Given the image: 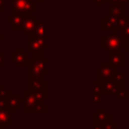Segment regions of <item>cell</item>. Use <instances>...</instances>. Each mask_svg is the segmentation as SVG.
I'll use <instances>...</instances> for the list:
<instances>
[{"label":"cell","mask_w":129,"mask_h":129,"mask_svg":"<svg viewBox=\"0 0 129 129\" xmlns=\"http://www.w3.org/2000/svg\"><path fill=\"white\" fill-rule=\"evenodd\" d=\"M94 2L97 4V6L99 8H101L103 6V4H104V0H94Z\"/></svg>","instance_id":"31"},{"label":"cell","mask_w":129,"mask_h":129,"mask_svg":"<svg viewBox=\"0 0 129 129\" xmlns=\"http://www.w3.org/2000/svg\"><path fill=\"white\" fill-rule=\"evenodd\" d=\"M33 34L36 35V36H38V37H41V38H45L46 39V37H47L46 26H45V24L42 21H40V20L37 21V24H36V27H35V30H34Z\"/></svg>","instance_id":"18"},{"label":"cell","mask_w":129,"mask_h":129,"mask_svg":"<svg viewBox=\"0 0 129 129\" xmlns=\"http://www.w3.org/2000/svg\"><path fill=\"white\" fill-rule=\"evenodd\" d=\"M46 100V95L32 92L30 90H25L23 92L22 98V105H23V112L25 114H32L34 106L39 102H44Z\"/></svg>","instance_id":"4"},{"label":"cell","mask_w":129,"mask_h":129,"mask_svg":"<svg viewBox=\"0 0 129 129\" xmlns=\"http://www.w3.org/2000/svg\"><path fill=\"white\" fill-rule=\"evenodd\" d=\"M2 20V12H0V21Z\"/></svg>","instance_id":"36"},{"label":"cell","mask_w":129,"mask_h":129,"mask_svg":"<svg viewBox=\"0 0 129 129\" xmlns=\"http://www.w3.org/2000/svg\"><path fill=\"white\" fill-rule=\"evenodd\" d=\"M46 111H47V106H46L45 102H39L34 106L32 114H38V113L44 114V113H46Z\"/></svg>","instance_id":"20"},{"label":"cell","mask_w":129,"mask_h":129,"mask_svg":"<svg viewBox=\"0 0 129 129\" xmlns=\"http://www.w3.org/2000/svg\"><path fill=\"white\" fill-rule=\"evenodd\" d=\"M114 96L117 100H129V90L126 88H121L114 94Z\"/></svg>","instance_id":"19"},{"label":"cell","mask_w":129,"mask_h":129,"mask_svg":"<svg viewBox=\"0 0 129 129\" xmlns=\"http://www.w3.org/2000/svg\"><path fill=\"white\" fill-rule=\"evenodd\" d=\"M11 91L7 89L4 85H0V99L2 100H7L8 97L11 95Z\"/></svg>","instance_id":"22"},{"label":"cell","mask_w":129,"mask_h":129,"mask_svg":"<svg viewBox=\"0 0 129 129\" xmlns=\"http://www.w3.org/2000/svg\"><path fill=\"white\" fill-rule=\"evenodd\" d=\"M118 19L119 16L114 14H106L102 17V29L103 31L111 30V33H117L118 31Z\"/></svg>","instance_id":"8"},{"label":"cell","mask_w":129,"mask_h":129,"mask_svg":"<svg viewBox=\"0 0 129 129\" xmlns=\"http://www.w3.org/2000/svg\"><path fill=\"white\" fill-rule=\"evenodd\" d=\"M126 39L118 35L117 33H111L109 35H102V47L106 50V53L119 52L124 47Z\"/></svg>","instance_id":"3"},{"label":"cell","mask_w":129,"mask_h":129,"mask_svg":"<svg viewBox=\"0 0 129 129\" xmlns=\"http://www.w3.org/2000/svg\"><path fill=\"white\" fill-rule=\"evenodd\" d=\"M28 77H46L47 76V59L42 53H33L28 62Z\"/></svg>","instance_id":"1"},{"label":"cell","mask_w":129,"mask_h":129,"mask_svg":"<svg viewBox=\"0 0 129 129\" xmlns=\"http://www.w3.org/2000/svg\"><path fill=\"white\" fill-rule=\"evenodd\" d=\"M6 10V0H0V12H5Z\"/></svg>","instance_id":"28"},{"label":"cell","mask_w":129,"mask_h":129,"mask_svg":"<svg viewBox=\"0 0 129 129\" xmlns=\"http://www.w3.org/2000/svg\"><path fill=\"white\" fill-rule=\"evenodd\" d=\"M111 117H112L111 113H109L106 108H99L97 110V112L94 113V115H93L94 123H100V124H103L107 121L112 120Z\"/></svg>","instance_id":"15"},{"label":"cell","mask_w":129,"mask_h":129,"mask_svg":"<svg viewBox=\"0 0 129 129\" xmlns=\"http://www.w3.org/2000/svg\"><path fill=\"white\" fill-rule=\"evenodd\" d=\"M0 129H6V127H5V126H3V125H1V124H0Z\"/></svg>","instance_id":"35"},{"label":"cell","mask_w":129,"mask_h":129,"mask_svg":"<svg viewBox=\"0 0 129 129\" xmlns=\"http://www.w3.org/2000/svg\"><path fill=\"white\" fill-rule=\"evenodd\" d=\"M37 21H38V17L35 15L25 16L24 20H23V24L21 26V31L23 32V34H25V35L33 34L36 24H37Z\"/></svg>","instance_id":"12"},{"label":"cell","mask_w":129,"mask_h":129,"mask_svg":"<svg viewBox=\"0 0 129 129\" xmlns=\"http://www.w3.org/2000/svg\"><path fill=\"white\" fill-rule=\"evenodd\" d=\"M123 48H124V53H129V39H126Z\"/></svg>","instance_id":"29"},{"label":"cell","mask_w":129,"mask_h":129,"mask_svg":"<svg viewBox=\"0 0 129 129\" xmlns=\"http://www.w3.org/2000/svg\"><path fill=\"white\" fill-rule=\"evenodd\" d=\"M102 125H103V128L104 129H116V123L113 122L112 120L107 121V122L103 123Z\"/></svg>","instance_id":"26"},{"label":"cell","mask_w":129,"mask_h":129,"mask_svg":"<svg viewBox=\"0 0 129 129\" xmlns=\"http://www.w3.org/2000/svg\"><path fill=\"white\" fill-rule=\"evenodd\" d=\"M28 90L46 95V81H44L42 77H28Z\"/></svg>","instance_id":"7"},{"label":"cell","mask_w":129,"mask_h":129,"mask_svg":"<svg viewBox=\"0 0 129 129\" xmlns=\"http://www.w3.org/2000/svg\"><path fill=\"white\" fill-rule=\"evenodd\" d=\"M1 71H2V69H0V72H1Z\"/></svg>","instance_id":"38"},{"label":"cell","mask_w":129,"mask_h":129,"mask_svg":"<svg viewBox=\"0 0 129 129\" xmlns=\"http://www.w3.org/2000/svg\"><path fill=\"white\" fill-rule=\"evenodd\" d=\"M30 60V55L25 52L23 48H15L13 52L10 53V61L15 68H27Z\"/></svg>","instance_id":"5"},{"label":"cell","mask_w":129,"mask_h":129,"mask_svg":"<svg viewBox=\"0 0 129 129\" xmlns=\"http://www.w3.org/2000/svg\"><path fill=\"white\" fill-rule=\"evenodd\" d=\"M6 67V54L0 49V69Z\"/></svg>","instance_id":"27"},{"label":"cell","mask_w":129,"mask_h":129,"mask_svg":"<svg viewBox=\"0 0 129 129\" xmlns=\"http://www.w3.org/2000/svg\"><path fill=\"white\" fill-rule=\"evenodd\" d=\"M1 30H2V26L0 25V44L2 43V41H3L4 39H6V35H5V34L3 35V34L1 33Z\"/></svg>","instance_id":"32"},{"label":"cell","mask_w":129,"mask_h":129,"mask_svg":"<svg viewBox=\"0 0 129 129\" xmlns=\"http://www.w3.org/2000/svg\"><path fill=\"white\" fill-rule=\"evenodd\" d=\"M106 61L114 67L115 69L117 68H124L125 67V53L124 52H111L107 53V59Z\"/></svg>","instance_id":"11"},{"label":"cell","mask_w":129,"mask_h":129,"mask_svg":"<svg viewBox=\"0 0 129 129\" xmlns=\"http://www.w3.org/2000/svg\"><path fill=\"white\" fill-rule=\"evenodd\" d=\"M47 47L46 39L38 37L34 34L28 35V53H42V51Z\"/></svg>","instance_id":"6"},{"label":"cell","mask_w":129,"mask_h":129,"mask_svg":"<svg viewBox=\"0 0 129 129\" xmlns=\"http://www.w3.org/2000/svg\"><path fill=\"white\" fill-rule=\"evenodd\" d=\"M92 129H104L103 125L100 123H93V128Z\"/></svg>","instance_id":"30"},{"label":"cell","mask_w":129,"mask_h":129,"mask_svg":"<svg viewBox=\"0 0 129 129\" xmlns=\"http://www.w3.org/2000/svg\"><path fill=\"white\" fill-rule=\"evenodd\" d=\"M106 14H114L119 17L124 16L125 15V4L122 2L112 3L109 7L106 8Z\"/></svg>","instance_id":"16"},{"label":"cell","mask_w":129,"mask_h":129,"mask_svg":"<svg viewBox=\"0 0 129 129\" xmlns=\"http://www.w3.org/2000/svg\"><path fill=\"white\" fill-rule=\"evenodd\" d=\"M124 79H125V73L124 72H118L115 71L114 76L112 78V81H114L116 84H124Z\"/></svg>","instance_id":"21"},{"label":"cell","mask_w":129,"mask_h":129,"mask_svg":"<svg viewBox=\"0 0 129 129\" xmlns=\"http://www.w3.org/2000/svg\"><path fill=\"white\" fill-rule=\"evenodd\" d=\"M120 2V0H110V4H112V3H119Z\"/></svg>","instance_id":"33"},{"label":"cell","mask_w":129,"mask_h":129,"mask_svg":"<svg viewBox=\"0 0 129 129\" xmlns=\"http://www.w3.org/2000/svg\"><path fill=\"white\" fill-rule=\"evenodd\" d=\"M127 3H129V0H127Z\"/></svg>","instance_id":"37"},{"label":"cell","mask_w":129,"mask_h":129,"mask_svg":"<svg viewBox=\"0 0 129 129\" xmlns=\"http://www.w3.org/2000/svg\"><path fill=\"white\" fill-rule=\"evenodd\" d=\"M92 101H93L94 104H102V103H103V101H102V95L99 94V93H95V92H93Z\"/></svg>","instance_id":"25"},{"label":"cell","mask_w":129,"mask_h":129,"mask_svg":"<svg viewBox=\"0 0 129 129\" xmlns=\"http://www.w3.org/2000/svg\"><path fill=\"white\" fill-rule=\"evenodd\" d=\"M34 1H35L36 3H38V4H39V3H42V1H43V0H34Z\"/></svg>","instance_id":"34"},{"label":"cell","mask_w":129,"mask_h":129,"mask_svg":"<svg viewBox=\"0 0 129 129\" xmlns=\"http://www.w3.org/2000/svg\"><path fill=\"white\" fill-rule=\"evenodd\" d=\"M10 13H17L22 16H32L38 10V3L34 0H10Z\"/></svg>","instance_id":"2"},{"label":"cell","mask_w":129,"mask_h":129,"mask_svg":"<svg viewBox=\"0 0 129 129\" xmlns=\"http://www.w3.org/2000/svg\"><path fill=\"white\" fill-rule=\"evenodd\" d=\"M100 85L102 88V95H114L119 89L125 88V83L124 84H116L112 80H105V81H100Z\"/></svg>","instance_id":"9"},{"label":"cell","mask_w":129,"mask_h":129,"mask_svg":"<svg viewBox=\"0 0 129 129\" xmlns=\"http://www.w3.org/2000/svg\"><path fill=\"white\" fill-rule=\"evenodd\" d=\"M116 69L109 64L107 61H104L101 67L98 68V81H105V80H112Z\"/></svg>","instance_id":"10"},{"label":"cell","mask_w":129,"mask_h":129,"mask_svg":"<svg viewBox=\"0 0 129 129\" xmlns=\"http://www.w3.org/2000/svg\"><path fill=\"white\" fill-rule=\"evenodd\" d=\"M10 30L11 31H19L21 30V26L23 24V20L25 16H22L17 13H10Z\"/></svg>","instance_id":"14"},{"label":"cell","mask_w":129,"mask_h":129,"mask_svg":"<svg viewBox=\"0 0 129 129\" xmlns=\"http://www.w3.org/2000/svg\"><path fill=\"white\" fill-rule=\"evenodd\" d=\"M22 105V98L18 94H11L7 99V109L11 114H13Z\"/></svg>","instance_id":"13"},{"label":"cell","mask_w":129,"mask_h":129,"mask_svg":"<svg viewBox=\"0 0 129 129\" xmlns=\"http://www.w3.org/2000/svg\"><path fill=\"white\" fill-rule=\"evenodd\" d=\"M0 124L6 128L11 126V113L8 109H0Z\"/></svg>","instance_id":"17"},{"label":"cell","mask_w":129,"mask_h":129,"mask_svg":"<svg viewBox=\"0 0 129 129\" xmlns=\"http://www.w3.org/2000/svg\"><path fill=\"white\" fill-rule=\"evenodd\" d=\"M117 32H118V35H120V36L123 37L124 39H129V22H128V24H126L124 27L120 28Z\"/></svg>","instance_id":"23"},{"label":"cell","mask_w":129,"mask_h":129,"mask_svg":"<svg viewBox=\"0 0 129 129\" xmlns=\"http://www.w3.org/2000/svg\"><path fill=\"white\" fill-rule=\"evenodd\" d=\"M128 22H129V16H126V15L120 16L118 19V30L120 28L124 27L126 24H128Z\"/></svg>","instance_id":"24"}]
</instances>
